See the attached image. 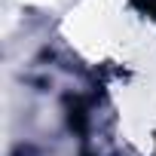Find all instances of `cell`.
I'll return each mask as SVG.
<instances>
[{"instance_id": "1", "label": "cell", "mask_w": 156, "mask_h": 156, "mask_svg": "<svg viewBox=\"0 0 156 156\" xmlns=\"http://www.w3.org/2000/svg\"><path fill=\"white\" fill-rule=\"evenodd\" d=\"M64 37L83 61L113 73L156 52V25L132 0H80L64 19Z\"/></svg>"}, {"instance_id": "2", "label": "cell", "mask_w": 156, "mask_h": 156, "mask_svg": "<svg viewBox=\"0 0 156 156\" xmlns=\"http://www.w3.org/2000/svg\"><path fill=\"white\" fill-rule=\"evenodd\" d=\"M113 107L119 135L144 156H156V52L116 73Z\"/></svg>"}]
</instances>
